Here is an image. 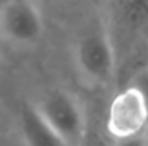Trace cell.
I'll return each mask as SVG.
<instances>
[{
  "label": "cell",
  "instance_id": "cell-1",
  "mask_svg": "<svg viewBox=\"0 0 148 146\" xmlns=\"http://www.w3.org/2000/svg\"><path fill=\"white\" fill-rule=\"evenodd\" d=\"M64 146L79 145L86 136V119L77 100L64 89L48 91L36 103Z\"/></svg>",
  "mask_w": 148,
  "mask_h": 146
},
{
  "label": "cell",
  "instance_id": "cell-2",
  "mask_svg": "<svg viewBox=\"0 0 148 146\" xmlns=\"http://www.w3.org/2000/svg\"><path fill=\"white\" fill-rule=\"evenodd\" d=\"M148 126V103L133 88L126 86L114 96L107 112V132L112 138L127 141L141 132Z\"/></svg>",
  "mask_w": 148,
  "mask_h": 146
},
{
  "label": "cell",
  "instance_id": "cell-3",
  "mask_svg": "<svg viewBox=\"0 0 148 146\" xmlns=\"http://www.w3.org/2000/svg\"><path fill=\"white\" fill-rule=\"evenodd\" d=\"M76 60L86 77L95 83L110 81L115 69V55L107 33L102 28H91L76 45Z\"/></svg>",
  "mask_w": 148,
  "mask_h": 146
},
{
  "label": "cell",
  "instance_id": "cell-4",
  "mask_svg": "<svg viewBox=\"0 0 148 146\" xmlns=\"http://www.w3.org/2000/svg\"><path fill=\"white\" fill-rule=\"evenodd\" d=\"M0 29L14 43L31 45L43 33L40 10L31 0H9L0 10Z\"/></svg>",
  "mask_w": 148,
  "mask_h": 146
},
{
  "label": "cell",
  "instance_id": "cell-5",
  "mask_svg": "<svg viewBox=\"0 0 148 146\" xmlns=\"http://www.w3.org/2000/svg\"><path fill=\"white\" fill-rule=\"evenodd\" d=\"M19 124L23 138L28 145L33 146H64L62 139L57 136L43 112L38 105L26 103L19 112Z\"/></svg>",
  "mask_w": 148,
  "mask_h": 146
},
{
  "label": "cell",
  "instance_id": "cell-6",
  "mask_svg": "<svg viewBox=\"0 0 148 146\" xmlns=\"http://www.w3.org/2000/svg\"><path fill=\"white\" fill-rule=\"evenodd\" d=\"M127 86L133 88L134 91H138L143 96V100L148 103V65L134 71L133 76L129 77V81H127Z\"/></svg>",
  "mask_w": 148,
  "mask_h": 146
},
{
  "label": "cell",
  "instance_id": "cell-7",
  "mask_svg": "<svg viewBox=\"0 0 148 146\" xmlns=\"http://www.w3.org/2000/svg\"><path fill=\"white\" fill-rule=\"evenodd\" d=\"M43 2H59V0H43Z\"/></svg>",
  "mask_w": 148,
  "mask_h": 146
}]
</instances>
